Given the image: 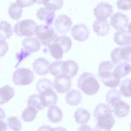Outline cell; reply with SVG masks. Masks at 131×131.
Returning <instances> with one entry per match:
<instances>
[{"label":"cell","mask_w":131,"mask_h":131,"mask_svg":"<svg viewBox=\"0 0 131 131\" xmlns=\"http://www.w3.org/2000/svg\"><path fill=\"white\" fill-rule=\"evenodd\" d=\"M115 64L109 60L101 62L98 67V75L104 85L112 88H116L120 84V78L117 77L112 70Z\"/></svg>","instance_id":"6da1fadb"},{"label":"cell","mask_w":131,"mask_h":131,"mask_svg":"<svg viewBox=\"0 0 131 131\" xmlns=\"http://www.w3.org/2000/svg\"><path fill=\"white\" fill-rule=\"evenodd\" d=\"M78 86L84 93L88 95L95 94L100 88L99 83L92 73L84 72L77 80Z\"/></svg>","instance_id":"7a4b0ae2"},{"label":"cell","mask_w":131,"mask_h":131,"mask_svg":"<svg viewBox=\"0 0 131 131\" xmlns=\"http://www.w3.org/2000/svg\"><path fill=\"white\" fill-rule=\"evenodd\" d=\"M34 32L42 44L46 46L52 43L58 37L52 27L47 25L40 24L36 26Z\"/></svg>","instance_id":"3957f363"},{"label":"cell","mask_w":131,"mask_h":131,"mask_svg":"<svg viewBox=\"0 0 131 131\" xmlns=\"http://www.w3.org/2000/svg\"><path fill=\"white\" fill-rule=\"evenodd\" d=\"M36 23L30 19H25L17 22L13 27V31L18 36L30 37L34 35Z\"/></svg>","instance_id":"277c9868"},{"label":"cell","mask_w":131,"mask_h":131,"mask_svg":"<svg viewBox=\"0 0 131 131\" xmlns=\"http://www.w3.org/2000/svg\"><path fill=\"white\" fill-rule=\"evenodd\" d=\"M34 78L33 72L29 69L23 68L17 69L14 72L12 81L16 85H28Z\"/></svg>","instance_id":"5b68a950"},{"label":"cell","mask_w":131,"mask_h":131,"mask_svg":"<svg viewBox=\"0 0 131 131\" xmlns=\"http://www.w3.org/2000/svg\"><path fill=\"white\" fill-rule=\"evenodd\" d=\"M71 78L68 76L60 74L57 76L54 81L53 86L59 93H65L70 89L72 85Z\"/></svg>","instance_id":"8992f818"},{"label":"cell","mask_w":131,"mask_h":131,"mask_svg":"<svg viewBox=\"0 0 131 131\" xmlns=\"http://www.w3.org/2000/svg\"><path fill=\"white\" fill-rule=\"evenodd\" d=\"M112 112H103L95 116L94 117L97 121L96 124L99 127L108 130H111L115 123L114 117Z\"/></svg>","instance_id":"52a82bcc"},{"label":"cell","mask_w":131,"mask_h":131,"mask_svg":"<svg viewBox=\"0 0 131 131\" xmlns=\"http://www.w3.org/2000/svg\"><path fill=\"white\" fill-rule=\"evenodd\" d=\"M94 14L96 19L105 20L111 16L113 12L112 6L107 2L99 3L93 9Z\"/></svg>","instance_id":"ba28073f"},{"label":"cell","mask_w":131,"mask_h":131,"mask_svg":"<svg viewBox=\"0 0 131 131\" xmlns=\"http://www.w3.org/2000/svg\"><path fill=\"white\" fill-rule=\"evenodd\" d=\"M72 24L70 18L64 14L59 15L54 22L56 30L60 33H65L68 32L70 30Z\"/></svg>","instance_id":"9c48e42d"},{"label":"cell","mask_w":131,"mask_h":131,"mask_svg":"<svg viewBox=\"0 0 131 131\" xmlns=\"http://www.w3.org/2000/svg\"><path fill=\"white\" fill-rule=\"evenodd\" d=\"M90 32L87 26L83 24H78L73 26L71 35L75 40L83 41L88 38Z\"/></svg>","instance_id":"30bf717a"},{"label":"cell","mask_w":131,"mask_h":131,"mask_svg":"<svg viewBox=\"0 0 131 131\" xmlns=\"http://www.w3.org/2000/svg\"><path fill=\"white\" fill-rule=\"evenodd\" d=\"M110 19L111 25L116 30L125 28L129 20L126 15L118 12L113 14L111 16Z\"/></svg>","instance_id":"8fae6325"},{"label":"cell","mask_w":131,"mask_h":131,"mask_svg":"<svg viewBox=\"0 0 131 131\" xmlns=\"http://www.w3.org/2000/svg\"><path fill=\"white\" fill-rule=\"evenodd\" d=\"M78 69V64L75 61L68 60L63 61L61 67V74L72 78L77 74Z\"/></svg>","instance_id":"7c38bea8"},{"label":"cell","mask_w":131,"mask_h":131,"mask_svg":"<svg viewBox=\"0 0 131 131\" xmlns=\"http://www.w3.org/2000/svg\"><path fill=\"white\" fill-rule=\"evenodd\" d=\"M49 63L45 58H39L35 59L33 63V70L37 74L44 75L49 72Z\"/></svg>","instance_id":"4fadbf2b"},{"label":"cell","mask_w":131,"mask_h":131,"mask_svg":"<svg viewBox=\"0 0 131 131\" xmlns=\"http://www.w3.org/2000/svg\"><path fill=\"white\" fill-rule=\"evenodd\" d=\"M40 95L45 107L56 104L58 100V97L52 88L47 89Z\"/></svg>","instance_id":"5bb4252c"},{"label":"cell","mask_w":131,"mask_h":131,"mask_svg":"<svg viewBox=\"0 0 131 131\" xmlns=\"http://www.w3.org/2000/svg\"><path fill=\"white\" fill-rule=\"evenodd\" d=\"M113 39L118 45L121 46L130 45L131 43V34L127 30H119L114 34Z\"/></svg>","instance_id":"9a60e30c"},{"label":"cell","mask_w":131,"mask_h":131,"mask_svg":"<svg viewBox=\"0 0 131 131\" xmlns=\"http://www.w3.org/2000/svg\"><path fill=\"white\" fill-rule=\"evenodd\" d=\"M110 25L106 19L95 20L93 24V31L98 35L102 36L107 34L110 30Z\"/></svg>","instance_id":"2e32d148"},{"label":"cell","mask_w":131,"mask_h":131,"mask_svg":"<svg viewBox=\"0 0 131 131\" xmlns=\"http://www.w3.org/2000/svg\"><path fill=\"white\" fill-rule=\"evenodd\" d=\"M36 15L38 18L45 21L48 26L52 24L55 16L54 11L50 10L44 7L39 9Z\"/></svg>","instance_id":"e0dca14e"},{"label":"cell","mask_w":131,"mask_h":131,"mask_svg":"<svg viewBox=\"0 0 131 131\" xmlns=\"http://www.w3.org/2000/svg\"><path fill=\"white\" fill-rule=\"evenodd\" d=\"M22 45L24 48L31 52H35L39 50L40 43L36 37L26 38L22 40Z\"/></svg>","instance_id":"ac0fdd59"},{"label":"cell","mask_w":131,"mask_h":131,"mask_svg":"<svg viewBox=\"0 0 131 131\" xmlns=\"http://www.w3.org/2000/svg\"><path fill=\"white\" fill-rule=\"evenodd\" d=\"M47 116L50 121L56 123L62 120L63 115L61 110L57 106L53 105L49 107Z\"/></svg>","instance_id":"d6986e66"},{"label":"cell","mask_w":131,"mask_h":131,"mask_svg":"<svg viewBox=\"0 0 131 131\" xmlns=\"http://www.w3.org/2000/svg\"><path fill=\"white\" fill-rule=\"evenodd\" d=\"M81 93L77 90L72 89L67 93L65 99L67 103L70 105L77 106L81 101Z\"/></svg>","instance_id":"ffe728a7"},{"label":"cell","mask_w":131,"mask_h":131,"mask_svg":"<svg viewBox=\"0 0 131 131\" xmlns=\"http://www.w3.org/2000/svg\"><path fill=\"white\" fill-rule=\"evenodd\" d=\"M130 108L129 105L127 103L121 100L115 105L113 111L118 117H124L128 114Z\"/></svg>","instance_id":"44dd1931"},{"label":"cell","mask_w":131,"mask_h":131,"mask_svg":"<svg viewBox=\"0 0 131 131\" xmlns=\"http://www.w3.org/2000/svg\"><path fill=\"white\" fill-rule=\"evenodd\" d=\"M14 89L8 85L1 87L0 89V103L3 105L7 103L14 96Z\"/></svg>","instance_id":"7402d4cb"},{"label":"cell","mask_w":131,"mask_h":131,"mask_svg":"<svg viewBox=\"0 0 131 131\" xmlns=\"http://www.w3.org/2000/svg\"><path fill=\"white\" fill-rule=\"evenodd\" d=\"M131 71V66L128 62H121L115 68L113 72L118 77L120 78L124 77Z\"/></svg>","instance_id":"603a6c76"},{"label":"cell","mask_w":131,"mask_h":131,"mask_svg":"<svg viewBox=\"0 0 131 131\" xmlns=\"http://www.w3.org/2000/svg\"><path fill=\"white\" fill-rule=\"evenodd\" d=\"M121 100V95L117 90L115 89L110 90L106 94V101L110 107H114Z\"/></svg>","instance_id":"cb8c5ba5"},{"label":"cell","mask_w":131,"mask_h":131,"mask_svg":"<svg viewBox=\"0 0 131 131\" xmlns=\"http://www.w3.org/2000/svg\"><path fill=\"white\" fill-rule=\"evenodd\" d=\"M74 117L77 123L80 124H86L90 117V114L86 109L79 108L75 112Z\"/></svg>","instance_id":"d4e9b609"},{"label":"cell","mask_w":131,"mask_h":131,"mask_svg":"<svg viewBox=\"0 0 131 131\" xmlns=\"http://www.w3.org/2000/svg\"><path fill=\"white\" fill-rule=\"evenodd\" d=\"M28 106H31L38 111L45 107L40 95L34 94L30 96L27 101Z\"/></svg>","instance_id":"484cf974"},{"label":"cell","mask_w":131,"mask_h":131,"mask_svg":"<svg viewBox=\"0 0 131 131\" xmlns=\"http://www.w3.org/2000/svg\"><path fill=\"white\" fill-rule=\"evenodd\" d=\"M13 31L10 24L7 21L2 20L0 23V38L5 40L12 35Z\"/></svg>","instance_id":"4316f807"},{"label":"cell","mask_w":131,"mask_h":131,"mask_svg":"<svg viewBox=\"0 0 131 131\" xmlns=\"http://www.w3.org/2000/svg\"><path fill=\"white\" fill-rule=\"evenodd\" d=\"M53 42L59 43L64 53H66L69 51L72 45L71 39L68 36L65 35L58 36L54 40Z\"/></svg>","instance_id":"83f0119b"},{"label":"cell","mask_w":131,"mask_h":131,"mask_svg":"<svg viewBox=\"0 0 131 131\" xmlns=\"http://www.w3.org/2000/svg\"><path fill=\"white\" fill-rule=\"evenodd\" d=\"M50 53L54 58L58 60L63 57V51L60 45L56 42H53L48 46Z\"/></svg>","instance_id":"f1b7e54d"},{"label":"cell","mask_w":131,"mask_h":131,"mask_svg":"<svg viewBox=\"0 0 131 131\" xmlns=\"http://www.w3.org/2000/svg\"><path fill=\"white\" fill-rule=\"evenodd\" d=\"M22 8L15 2L12 3L9 6L8 13L10 17L14 20H17L21 16Z\"/></svg>","instance_id":"f546056e"},{"label":"cell","mask_w":131,"mask_h":131,"mask_svg":"<svg viewBox=\"0 0 131 131\" xmlns=\"http://www.w3.org/2000/svg\"><path fill=\"white\" fill-rule=\"evenodd\" d=\"M38 111L33 108L28 106L22 113V118L25 122L32 121L36 117Z\"/></svg>","instance_id":"4dcf8cb0"},{"label":"cell","mask_w":131,"mask_h":131,"mask_svg":"<svg viewBox=\"0 0 131 131\" xmlns=\"http://www.w3.org/2000/svg\"><path fill=\"white\" fill-rule=\"evenodd\" d=\"M121 95L126 97H131V79H126L123 80L120 86Z\"/></svg>","instance_id":"1f68e13d"},{"label":"cell","mask_w":131,"mask_h":131,"mask_svg":"<svg viewBox=\"0 0 131 131\" xmlns=\"http://www.w3.org/2000/svg\"><path fill=\"white\" fill-rule=\"evenodd\" d=\"M63 3L62 0H42V3L46 8L54 11L61 8Z\"/></svg>","instance_id":"d6a6232c"},{"label":"cell","mask_w":131,"mask_h":131,"mask_svg":"<svg viewBox=\"0 0 131 131\" xmlns=\"http://www.w3.org/2000/svg\"><path fill=\"white\" fill-rule=\"evenodd\" d=\"M36 90L40 94L48 88H52L51 81L46 78L40 79L37 82L36 86Z\"/></svg>","instance_id":"836d02e7"},{"label":"cell","mask_w":131,"mask_h":131,"mask_svg":"<svg viewBox=\"0 0 131 131\" xmlns=\"http://www.w3.org/2000/svg\"><path fill=\"white\" fill-rule=\"evenodd\" d=\"M63 61L56 60L50 64L49 71L50 73L54 76H57L61 74V70Z\"/></svg>","instance_id":"e575fe53"},{"label":"cell","mask_w":131,"mask_h":131,"mask_svg":"<svg viewBox=\"0 0 131 131\" xmlns=\"http://www.w3.org/2000/svg\"><path fill=\"white\" fill-rule=\"evenodd\" d=\"M7 124L9 127L14 131H19L21 128V123L17 117L12 116L7 118Z\"/></svg>","instance_id":"d590c367"},{"label":"cell","mask_w":131,"mask_h":131,"mask_svg":"<svg viewBox=\"0 0 131 131\" xmlns=\"http://www.w3.org/2000/svg\"><path fill=\"white\" fill-rule=\"evenodd\" d=\"M120 54L123 60L131 62V46L121 47Z\"/></svg>","instance_id":"8d00e7d4"},{"label":"cell","mask_w":131,"mask_h":131,"mask_svg":"<svg viewBox=\"0 0 131 131\" xmlns=\"http://www.w3.org/2000/svg\"><path fill=\"white\" fill-rule=\"evenodd\" d=\"M121 47L115 48L112 51L110 56L112 62L114 64L119 63L123 60L120 54Z\"/></svg>","instance_id":"74e56055"},{"label":"cell","mask_w":131,"mask_h":131,"mask_svg":"<svg viewBox=\"0 0 131 131\" xmlns=\"http://www.w3.org/2000/svg\"><path fill=\"white\" fill-rule=\"evenodd\" d=\"M117 5L119 9L127 10L131 8V0H118Z\"/></svg>","instance_id":"f35d334b"},{"label":"cell","mask_w":131,"mask_h":131,"mask_svg":"<svg viewBox=\"0 0 131 131\" xmlns=\"http://www.w3.org/2000/svg\"><path fill=\"white\" fill-rule=\"evenodd\" d=\"M31 52L29 50L25 49L24 48L21 49V52L20 53H17L16 54V58L18 59V62L16 65L15 67H17L22 60L29 56Z\"/></svg>","instance_id":"ab89813d"},{"label":"cell","mask_w":131,"mask_h":131,"mask_svg":"<svg viewBox=\"0 0 131 131\" xmlns=\"http://www.w3.org/2000/svg\"><path fill=\"white\" fill-rule=\"evenodd\" d=\"M0 57L4 56L8 50L6 42L3 39H0Z\"/></svg>","instance_id":"60d3db41"},{"label":"cell","mask_w":131,"mask_h":131,"mask_svg":"<svg viewBox=\"0 0 131 131\" xmlns=\"http://www.w3.org/2000/svg\"><path fill=\"white\" fill-rule=\"evenodd\" d=\"M36 0H16V2L21 8L30 6L36 2Z\"/></svg>","instance_id":"b9f144b4"},{"label":"cell","mask_w":131,"mask_h":131,"mask_svg":"<svg viewBox=\"0 0 131 131\" xmlns=\"http://www.w3.org/2000/svg\"><path fill=\"white\" fill-rule=\"evenodd\" d=\"M37 131H54V128L50 126L43 125L38 129Z\"/></svg>","instance_id":"7bdbcfd3"},{"label":"cell","mask_w":131,"mask_h":131,"mask_svg":"<svg viewBox=\"0 0 131 131\" xmlns=\"http://www.w3.org/2000/svg\"><path fill=\"white\" fill-rule=\"evenodd\" d=\"M77 131H93L91 127L89 125L83 124L80 126Z\"/></svg>","instance_id":"ee69618b"},{"label":"cell","mask_w":131,"mask_h":131,"mask_svg":"<svg viewBox=\"0 0 131 131\" xmlns=\"http://www.w3.org/2000/svg\"><path fill=\"white\" fill-rule=\"evenodd\" d=\"M94 131H111V130H107L102 128L96 125L94 128Z\"/></svg>","instance_id":"f6af8a7d"},{"label":"cell","mask_w":131,"mask_h":131,"mask_svg":"<svg viewBox=\"0 0 131 131\" xmlns=\"http://www.w3.org/2000/svg\"><path fill=\"white\" fill-rule=\"evenodd\" d=\"M54 131H67L66 128L61 127L54 128Z\"/></svg>","instance_id":"bcb514c9"},{"label":"cell","mask_w":131,"mask_h":131,"mask_svg":"<svg viewBox=\"0 0 131 131\" xmlns=\"http://www.w3.org/2000/svg\"><path fill=\"white\" fill-rule=\"evenodd\" d=\"M128 31L131 34V22L129 23L127 25Z\"/></svg>","instance_id":"7dc6e473"},{"label":"cell","mask_w":131,"mask_h":131,"mask_svg":"<svg viewBox=\"0 0 131 131\" xmlns=\"http://www.w3.org/2000/svg\"><path fill=\"white\" fill-rule=\"evenodd\" d=\"M130 130H131V123H130Z\"/></svg>","instance_id":"c3c4849f"}]
</instances>
